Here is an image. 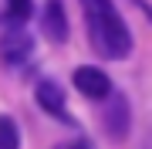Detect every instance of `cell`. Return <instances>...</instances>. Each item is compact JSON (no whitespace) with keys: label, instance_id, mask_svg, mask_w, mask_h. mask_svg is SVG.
I'll use <instances>...</instances> for the list:
<instances>
[{"label":"cell","instance_id":"9c48e42d","mask_svg":"<svg viewBox=\"0 0 152 149\" xmlns=\"http://www.w3.org/2000/svg\"><path fill=\"white\" fill-rule=\"evenodd\" d=\"M54 149H91V142H88V139H75V142H61Z\"/></svg>","mask_w":152,"mask_h":149},{"label":"cell","instance_id":"30bf717a","mask_svg":"<svg viewBox=\"0 0 152 149\" xmlns=\"http://www.w3.org/2000/svg\"><path fill=\"white\" fill-rule=\"evenodd\" d=\"M142 149H152V129H149V136H145V142H142Z\"/></svg>","mask_w":152,"mask_h":149},{"label":"cell","instance_id":"52a82bcc","mask_svg":"<svg viewBox=\"0 0 152 149\" xmlns=\"http://www.w3.org/2000/svg\"><path fill=\"white\" fill-rule=\"evenodd\" d=\"M0 149H20V129L10 115H0Z\"/></svg>","mask_w":152,"mask_h":149},{"label":"cell","instance_id":"8992f818","mask_svg":"<svg viewBox=\"0 0 152 149\" xmlns=\"http://www.w3.org/2000/svg\"><path fill=\"white\" fill-rule=\"evenodd\" d=\"M34 98H37V105L48 115H54L64 122L68 112H64V88H61L58 81H51V78H44V81H37V88H34Z\"/></svg>","mask_w":152,"mask_h":149},{"label":"cell","instance_id":"5b68a950","mask_svg":"<svg viewBox=\"0 0 152 149\" xmlns=\"http://www.w3.org/2000/svg\"><path fill=\"white\" fill-rule=\"evenodd\" d=\"M34 51V41L24 27H7L4 37H0V58L4 65H24Z\"/></svg>","mask_w":152,"mask_h":149},{"label":"cell","instance_id":"277c9868","mask_svg":"<svg viewBox=\"0 0 152 149\" xmlns=\"http://www.w3.org/2000/svg\"><path fill=\"white\" fill-rule=\"evenodd\" d=\"M41 31L44 37L51 41V44H64V41L71 37V27H68V10L61 0H48L41 10Z\"/></svg>","mask_w":152,"mask_h":149},{"label":"cell","instance_id":"ba28073f","mask_svg":"<svg viewBox=\"0 0 152 149\" xmlns=\"http://www.w3.org/2000/svg\"><path fill=\"white\" fill-rule=\"evenodd\" d=\"M34 4L31 0H7V17H10V24H24L31 17Z\"/></svg>","mask_w":152,"mask_h":149},{"label":"cell","instance_id":"7a4b0ae2","mask_svg":"<svg viewBox=\"0 0 152 149\" xmlns=\"http://www.w3.org/2000/svg\"><path fill=\"white\" fill-rule=\"evenodd\" d=\"M105 132H108L112 139H125L129 136V126H132V112H129V98L118 92H108L105 95Z\"/></svg>","mask_w":152,"mask_h":149},{"label":"cell","instance_id":"6da1fadb","mask_svg":"<svg viewBox=\"0 0 152 149\" xmlns=\"http://www.w3.org/2000/svg\"><path fill=\"white\" fill-rule=\"evenodd\" d=\"M81 10L88 21V41L98 58L122 61L132 54V31L125 27L112 0H81Z\"/></svg>","mask_w":152,"mask_h":149},{"label":"cell","instance_id":"3957f363","mask_svg":"<svg viewBox=\"0 0 152 149\" xmlns=\"http://www.w3.org/2000/svg\"><path fill=\"white\" fill-rule=\"evenodd\" d=\"M71 81H75V88L81 92L85 98H95V102H102L105 95L112 92V78L105 75L102 68H95V65H81V68H75Z\"/></svg>","mask_w":152,"mask_h":149}]
</instances>
